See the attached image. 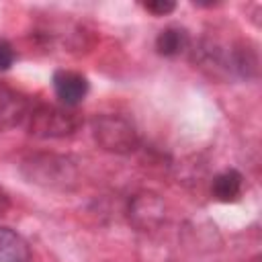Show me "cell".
<instances>
[{"instance_id":"1","label":"cell","mask_w":262,"mask_h":262,"mask_svg":"<svg viewBox=\"0 0 262 262\" xmlns=\"http://www.w3.org/2000/svg\"><path fill=\"white\" fill-rule=\"evenodd\" d=\"M82 115L66 104L37 102L31 106L27 117L29 133L39 139H61L74 135L82 127Z\"/></svg>"},{"instance_id":"2","label":"cell","mask_w":262,"mask_h":262,"mask_svg":"<svg viewBox=\"0 0 262 262\" xmlns=\"http://www.w3.org/2000/svg\"><path fill=\"white\" fill-rule=\"evenodd\" d=\"M23 176L39 186L45 188H72L78 182V168L76 162H72L66 156L57 154H35L23 160L20 164Z\"/></svg>"},{"instance_id":"3","label":"cell","mask_w":262,"mask_h":262,"mask_svg":"<svg viewBox=\"0 0 262 262\" xmlns=\"http://www.w3.org/2000/svg\"><path fill=\"white\" fill-rule=\"evenodd\" d=\"M92 137L98 147L119 156L131 154L139 145V133L135 125L127 117L115 113L96 115L92 119Z\"/></svg>"},{"instance_id":"4","label":"cell","mask_w":262,"mask_h":262,"mask_svg":"<svg viewBox=\"0 0 262 262\" xmlns=\"http://www.w3.org/2000/svg\"><path fill=\"white\" fill-rule=\"evenodd\" d=\"M164 219V201L156 192H137L129 201V221L139 229H151Z\"/></svg>"},{"instance_id":"5","label":"cell","mask_w":262,"mask_h":262,"mask_svg":"<svg viewBox=\"0 0 262 262\" xmlns=\"http://www.w3.org/2000/svg\"><path fill=\"white\" fill-rule=\"evenodd\" d=\"M31 106L33 104L23 92L0 82V131H8L27 121Z\"/></svg>"},{"instance_id":"6","label":"cell","mask_w":262,"mask_h":262,"mask_svg":"<svg viewBox=\"0 0 262 262\" xmlns=\"http://www.w3.org/2000/svg\"><path fill=\"white\" fill-rule=\"evenodd\" d=\"M53 90L61 104L76 108L78 102L84 100L88 94V80L80 72L74 70H57L53 74Z\"/></svg>"},{"instance_id":"7","label":"cell","mask_w":262,"mask_h":262,"mask_svg":"<svg viewBox=\"0 0 262 262\" xmlns=\"http://www.w3.org/2000/svg\"><path fill=\"white\" fill-rule=\"evenodd\" d=\"M33 252L29 242L8 229V227H0V262H31Z\"/></svg>"},{"instance_id":"8","label":"cell","mask_w":262,"mask_h":262,"mask_svg":"<svg viewBox=\"0 0 262 262\" xmlns=\"http://www.w3.org/2000/svg\"><path fill=\"white\" fill-rule=\"evenodd\" d=\"M242 190H244V176L233 168L219 172L211 182V194L221 203L237 201Z\"/></svg>"},{"instance_id":"9","label":"cell","mask_w":262,"mask_h":262,"mask_svg":"<svg viewBox=\"0 0 262 262\" xmlns=\"http://www.w3.org/2000/svg\"><path fill=\"white\" fill-rule=\"evenodd\" d=\"M188 43H190V37L182 27H166L156 37V49L160 55H166V57L180 55L188 47Z\"/></svg>"},{"instance_id":"10","label":"cell","mask_w":262,"mask_h":262,"mask_svg":"<svg viewBox=\"0 0 262 262\" xmlns=\"http://www.w3.org/2000/svg\"><path fill=\"white\" fill-rule=\"evenodd\" d=\"M143 8H145L147 12H151V14L164 16V14L172 12V10L176 8V4L170 2V0H154V2H143Z\"/></svg>"},{"instance_id":"11","label":"cell","mask_w":262,"mask_h":262,"mask_svg":"<svg viewBox=\"0 0 262 262\" xmlns=\"http://www.w3.org/2000/svg\"><path fill=\"white\" fill-rule=\"evenodd\" d=\"M12 61H14V47L6 39H0V72L8 70Z\"/></svg>"},{"instance_id":"12","label":"cell","mask_w":262,"mask_h":262,"mask_svg":"<svg viewBox=\"0 0 262 262\" xmlns=\"http://www.w3.org/2000/svg\"><path fill=\"white\" fill-rule=\"evenodd\" d=\"M10 207V201H8V196H6V192L4 190H0V215L6 211Z\"/></svg>"}]
</instances>
